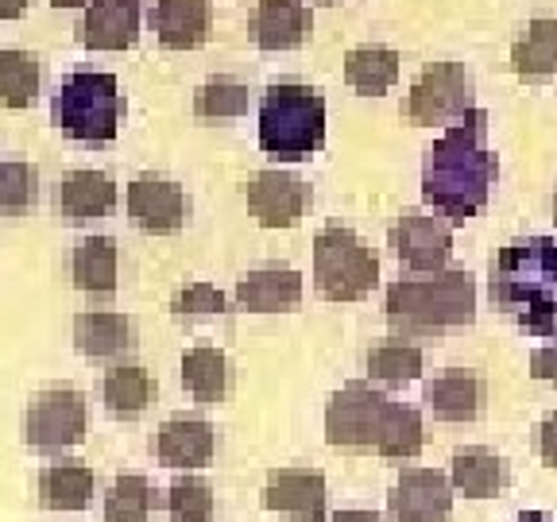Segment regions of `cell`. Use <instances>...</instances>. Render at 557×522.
I'll use <instances>...</instances> for the list:
<instances>
[{"label":"cell","instance_id":"obj_1","mask_svg":"<svg viewBox=\"0 0 557 522\" xmlns=\"http://www.w3.org/2000/svg\"><path fill=\"white\" fill-rule=\"evenodd\" d=\"M496 178L499 159L496 151L487 148V113L484 109H469L426 151L422 198L442 217H449V225H465L487 206Z\"/></svg>","mask_w":557,"mask_h":522},{"label":"cell","instance_id":"obj_2","mask_svg":"<svg viewBox=\"0 0 557 522\" xmlns=\"http://www.w3.org/2000/svg\"><path fill=\"white\" fill-rule=\"evenodd\" d=\"M325 442L348 452H380L387 461H410L422 452V414L403 407L372 383H345L325 407Z\"/></svg>","mask_w":557,"mask_h":522},{"label":"cell","instance_id":"obj_3","mask_svg":"<svg viewBox=\"0 0 557 522\" xmlns=\"http://www.w3.org/2000/svg\"><path fill=\"white\" fill-rule=\"evenodd\" d=\"M487 290L527 337H557V240L522 236L492 260Z\"/></svg>","mask_w":557,"mask_h":522},{"label":"cell","instance_id":"obj_4","mask_svg":"<svg viewBox=\"0 0 557 522\" xmlns=\"http://www.w3.org/2000/svg\"><path fill=\"white\" fill-rule=\"evenodd\" d=\"M387 325L403 337L461 330L476 322V278L469 271H434L430 278H399L383 298Z\"/></svg>","mask_w":557,"mask_h":522},{"label":"cell","instance_id":"obj_5","mask_svg":"<svg viewBox=\"0 0 557 522\" xmlns=\"http://www.w3.org/2000/svg\"><path fill=\"white\" fill-rule=\"evenodd\" d=\"M260 148L302 163L325 148V97L302 82H275L260 97Z\"/></svg>","mask_w":557,"mask_h":522},{"label":"cell","instance_id":"obj_6","mask_svg":"<svg viewBox=\"0 0 557 522\" xmlns=\"http://www.w3.org/2000/svg\"><path fill=\"white\" fill-rule=\"evenodd\" d=\"M51 121L62 136L78 139V144L116 139L124 121V94L116 86V74L78 70V74L62 78L59 94L51 101Z\"/></svg>","mask_w":557,"mask_h":522},{"label":"cell","instance_id":"obj_7","mask_svg":"<svg viewBox=\"0 0 557 522\" xmlns=\"http://www.w3.org/2000/svg\"><path fill=\"white\" fill-rule=\"evenodd\" d=\"M380 283V260L352 228L325 225L313 236V290L325 302H360Z\"/></svg>","mask_w":557,"mask_h":522},{"label":"cell","instance_id":"obj_8","mask_svg":"<svg viewBox=\"0 0 557 522\" xmlns=\"http://www.w3.org/2000/svg\"><path fill=\"white\" fill-rule=\"evenodd\" d=\"M469 109H476V82L469 70L461 62H430L403 101V121L426 128V124L461 121Z\"/></svg>","mask_w":557,"mask_h":522},{"label":"cell","instance_id":"obj_9","mask_svg":"<svg viewBox=\"0 0 557 522\" xmlns=\"http://www.w3.org/2000/svg\"><path fill=\"white\" fill-rule=\"evenodd\" d=\"M86 437V395L78 387H44L27 402L24 442L39 452H66Z\"/></svg>","mask_w":557,"mask_h":522},{"label":"cell","instance_id":"obj_10","mask_svg":"<svg viewBox=\"0 0 557 522\" xmlns=\"http://www.w3.org/2000/svg\"><path fill=\"white\" fill-rule=\"evenodd\" d=\"M124 209L128 221L139 233L151 236H174L183 233V225L190 221V198L178 183L159 178V174H139L132 178L124 190Z\"/></svg>","mask_w":557,"mask_h":522},{"label":"cell","instance_id":"obj_11","mask_svg":"<svg viewBox=\"0 0 557 522\" xmlns=\"http://www.w3.org/2000/svg\"><path fill=\"white\" fill-rule=\"evenodd\" d=\"M392 252L410 271H445L453 256V228L449 221L434 217L426 209H407L392 228Z\"/></svg>","mask_w":557,"mask_h":522},{"label":"cell","instance_id":"obj_12","mask_svg":"<svg viewBox=\"0 0 557 522\" xmlns=\"http://www.w3.org/2000/svg\"><path fill=\"white\" fill-rule=\"evenodd\" d=\"M387 514L395 522H445L453 514L449 476L434 469H403L387 496Z\"/></svg>","mask_w":557,"mask_h":522},{"label":"cell","instance_id":"obj_13","mask_svg":"<svg viewBox=\"0 0 557 522\" xmlns=\"http://www.w3.org/2000/svg\"><path fill=\"white\" fill-rule=\"evenodd\" d=\"M252 217L263 228H295L310 209V186L287 171H260L244 190Z\"/></svg>","mask_w":557,"mask_h":522},{"label":"cell","instance_id":"obj_14","mask_svg":"<svg viewBox=\"0 0 557 522\" xmlns=\"http://www.w3.org/2000/svg\"><path fill=\"white\" fill-rule=\"evenodd\" d=\"M325 476L313 469H278L263 484V507L298 522H325Z\"/></svg>","mask_w":557,"mask_h":522},{"label":"cell","instance_id":"obj_15","mask_svg":"<svg viewBox=\"0 0 557 522\" xmlns=\"http://www.w3.org/2000/svg\"><path fill=\"white\" fill-rule=\"evenodd\" d=\"M113 174L104 171H70L54 190V209L66 225H89V221H104L116 209Z\"/></svg>","mask_w":557,"mask_h":522},{"label":"cell","instance_id":"obj_16","mask_svg":"<svg viewBox=\"0 0 557 522\" xmlns=\"http://www.w3.org/2000/svg\"><path fill=\"white\" fill-rule=\"evenodd\" d=\"M151 449H156L159 464H166V469H206L213 461V452H218V430L209 426L206 418H171V422L159 426Z\"/></svg>","mask_w":557,"mask_h":522},{"label":"cell","instance_id":"obj_17","mask_svg":"<svg viewBox=\"0 0 557 522\" xmlns=\"http://www.w3.org/2000/svg\"><path fill=\"white\" fill-rule=\"evenodd\" d=\"M144 0H89L78 39L86 51H128L139 39Z\"/></svg>","mask_w":557,"mask_h":522},{"label":"cell","instance_id":"obj_18","mask_svg":"<svg viewBox=\"0 0 557 522\" xmlns=\"http://www.w3.org/2000/svg\"><path fill=\"white\" fill-rule=\"evenodd\" d=\"M209 27H213L209 0H156L151 9V32L166 51H198L206 47Z\"/></svg>","mask_w":557,"mask_h":522},{"label":"cell","instance_id":"obj_19","mask_svg":"<svg viewBox=\"0 0 557 522\" xmlns=\"http://www.w3.org/2000/svg\"><path fill=\"white\" fill-rule=\"evenodd\" d=\"M310 32L313 12L302 0H260L252 12V39L260 51H295Z\"/></svg>","mask_w":557,"mask_h":522},{"label":"cell","instance_id":"obj_20","mask_svg":"<svg viewBox=\"0 0 557 522\" xmlns=\"http://www.w3.org/2000/svg\"><path fill=\"white\" fill-rule=\"evenodd\" d=\"M302 290L295 268H256L236 278V306L248 313H287L302 302Z\"/></svg>","mask_w":557,"mask_h":522},{"label":"cell","instance_id":"obj_21","mask_svg":"<svg viewBox=\"0 0 557 522\" xmlns=\"http://www.w3.org/2000/svg\"><path fill=\"white\" fill-rule=\"evenodd\" d=\"M487 387L469 368H449L426 383V407L437 422H476L484 414Z\"/></svg>","mask_w":557,"mask_h":522},{"label":"cell","instance_id":"obj_22","mask_svg":"<svg viewBox=\"0 0 557 522\" xmlns=\"http://www.w3.org/2000/svg\"><path fill=\"white\" fill-rule=\"evenodd\" d=\"M74 345L89 360H116L136 345V325L128 313L86 310L74 318Z\"/></svg>","mask_w":557,"mask_h":522},{"label":"cell","instance_id":"obj_23","mask_svg":"<svg viewBox=\"0 0 557 522\" xmlns=\"http://www.w3.org/2000/svg\"><path fill=\"white\" fill-rule=\"evenodd\" d=\"M449 484L465 499H492L507 487V464L499 452L484 449V445H469V449L453 452Z\"/></svg>","mask_w":557,"mask_h":522},{"label":"cell","instance_id":"obj_24","mask_svg":"<svg viewBox=\"0 0 557 522\" xmlns=\"http://www.w3.org/2000/svg\"><path fill=\"white\" fill-rule=\"evenodd\" d=\"M116 271H121V248H116L113 236H82L74 244L70 275H74V287L82 295H113Z\"/></svg>","mask_w":557,"mask_h":522},{"label":"cell","instance_id":"obj_25","mask_svg":"<svg viewBox=\"0 0 557 522\" xmlns=\"http://www.w3.org/2000/svg\"><path fill=\"white\" fill-rule=\"evenodd\" d=\"M97 476L82 461H59L39 472V507L47 511H86Z\"/></svg>","mask_w":557,"mask_h":522},{"label":"cell","instance_id":"obj_26","mask_svg":"<svg viewBox=\"0 0 557 522\" xmlns=\"http://www.w3.org/2000/svg\"><path fill=\"white\" fill-rule=\"evenodd\" d=\"M183 387L201 407H218V402H225L228 387H233V364L213 345L190 348L183 357Z\"/></svg>","mask_w":557,"mask_h":522},{"label":"cell","instance_id":"obj_27","mask_svg":"<svg viewBox=\"0 0 557 522\" xmlns=\"http://www.w3.org/2000/svg\"><path fill=\"white\" fill-rule=\"evenodd\" d=\"M511 70L522 82H546L557 74V20L539 16L511 47Z\"/></svg>","mask_w":557,"mask_h":522},{"label":"cell","instance_id":"obj_28","mask_svg":"<svg viewBox=\"0 0 557 522\" xmlns=\"http://www.w3.org/2000/svg\"><path fill=\"white\" fill-rule=\"evenodd\" d=\"M156 391H159V383L151 380L148 368H139V364L109 368V375H104V383H101L104 410L113 418H139L156 402Z\"/></svg>","mask_w":557,"mask_h":522},{"label":"cell","instance_id":"obj_29","mask_svg":"<svg viewBox=\"0 0 557 522\" xmlns=\"http://www.w3.org/2000/svg\"><path fill=\"white\" fill-rule=\"evenodd\" d=\"M399 62L392 47H352L345 54V82L364 97H383L399 82Z\"/></svg>","mask_w":557,"mask_h":522},{"label":"cell","instance_id":"obj_30","mask_svg":"<svg viewBox=\"0 0 557 522\" xmlns=\"http://www.w3.org/2000/svg\"><path fill=\"white\" fill-rule=\"evenodd\" d=\"M156 511V487L139 472H124L104 492V522H148Z\"/></svg>","mask_w":557,"mask_h":522},{"label":"cell","instance_id":"obj_31","mask_svg":"<svg viewBox=\"0 0 557 522\" xmlns=\"http://www.w3.org/2000/svg\"><path fill=\"white\" fill-rule=\"evenodd\" d=\"M422 348L410 345V340H380V345L368 352L364 368L372 380L387 383V387H403V383H414L422 375Z\"/></svg>","mask_w":557,"mask_h":522},{"label":"cell","instance_id":"obj_32","mask_svg":"<svg viewBox=\"0 0 557 522\" xmlns=\"http://www.w3.org/2000/svg\"><path fill=\"white\" fill-rule=\"evenodd\" d=\"M39 94V59L32 51L4 47L0 51V104L4 109H27Z\"/></svg>","mask_w":557,"mask_h":522},{"label":"cell","instance_id":"obj_33","mask_svg":"<svg viewBox=\"0 0 557 522\" xmlns=\"http://www.w3.org/2000/svg\"><path fill=\"white\" fill-rule=\"evenodd\" d=\"M248 101H252V94H248V86L236 78H209L198 86V94H194V116L198 121H236V116L248 113Z\"/></svg>","mask_w":557,"mask_h":522},{"label":"cell","instance_id":"obj_34","mask_svg":"<svg viewBox=\"0 0 557 522\" xmlns=\"http://www.w3.org/2000/svg\"><path fill=\"white\" fill-rule=\"evenodd\" d=\"M39 198V171L24 159H0V217L27 213Z\"/></svg>","mask_w":557,"mask_h":522},{"label":"cell","instance_id":"obj_35","mask_svg":"<svg viewBox=\"0 0 557 522\" xmlns=\"http://www.w3.org/2000/svg\"><path fill=\"white\" fill-rule=\"evenodd\" d=\"M166 514L171 522H209L213 519V487L201 476H183L166 487Z\"/></svg>","mask_w":557,"mask_h":522},{"label":"cell","instance_id":"obj_36","mask_svg":"<svg viewBox=\"0 0 557 522\" xmlns=\"http://www.w3.org/2000/svg\"><path fill=\"white\" fill-rule=\"evenodd\" d=\"M225 295L213 283H186L178 295L171 298V313L178 322H201V318H221L225 313Z\"/></svg>","mask_w":557,"mask_h":522},{"label":"cell","instance_id":"obj_37","mask_svg":"<svg viewBox=\"0 0 557 522\" xmlns=\"http://www.w3.org/2000/svg\"><path fill=\"white\" fill-rule=\"evenodd\" d=\"M531 375L557 387V345H542L531 352Z\"/></svg>","mask_w":557,"mask_h":522},{"label":"cell","instance_id":"obj_38","mask_svg":"<svg viewBox=\"0 0 557 522\" xmlns=\"http://www.w3.org/2000/svg\"><path fill=\"white\" fill-rule=\"evenodd\" d=\"M539 452H542V461H546L549 469H557V410H554V414L542 418V426H539Z\"/></svg>","mask_w":557,"mask_h":522},{"label":"cell","instance_id":"obj_39","mask_svg":"<svg viewBox=\"0 0 557 522\" xmlns=\"http://www.w3.org/2000/svg\"><path fill=\"white\" fill-rule=\"evenodd\" d=\"M325 522H383V514H375V511H337L333 519H325Z\"/></svg>","mask_w":557,"mask_h":522},{"label":"cell","instance_id":"obj_40","mask_svg":"<svg viewBox=\"0 0 557 522\" xmlns=\"http://www.w3.org/2000/svg\"><path fill=\"white\" fill-rule=\"evenodd\" d=\"M27 12V0H0V20H20Z\"/></svg>","mask_w":557,"mask_h":522},{"label":"cell","instance_id":"obj_41","mask_svg":"<svg viewBox=\"0 0 557 522\" xmlns=\"http://www.w3.org/2000/svg\"><path fill=\"white\" fill-rule=\"evenodd\" d=\"M515 522H557V519H549L546 511H522V514H519V519H515Z\"/></svg>","mask_w":557,"mask_h":522},{"label":"cell","instance_id":"obj_42","mask_svg":"<svg viewBox=\"0 0 557 522\" xmlns=\"http://www.w3.org/2000/svg\"><path fill=\"white\" fill-rule=\"evenodd\" d=\"M54 9H82V4H89V0H51Z\"/></svg>","mask_w":557,"mask_h":522},{"label":"cell","instance_id":"obj_43","mask_svg":"<svg viewBox=\"0 0 557 522\" xmlns=\"http://www.w3.org/2000/svg\"><path fill=\"white\" fill-rule=\"evenodd\" d=\"M554 221H557V198H554Z\"/></svg>","mask_w":557,"mask_h":522}]
</instances>
